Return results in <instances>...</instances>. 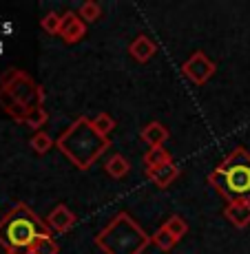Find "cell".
<instances>
[{
  "mask_svg": "<svg viewBox=\"0 0 250 254\" xmlns=\"http://www.w3.org/2000/svg\"><path fill=\"white\" fill-rule=\"evenodd\" d=\"M29 144H31V148L36 150L38 155H45L47 150H51V146L56 144V141H53L51 135H47L45 130H38V133H33V137L29 139Z\"/></svg>",
  "mask_w": 250,
  "mask_h": 254,
  "instance_id": "obj_20",
  "label": "cell"
},
{
  "mask_svg": "<svg viewBox=\"0 0 250 254\" xmlns=\"http://www.w3.org/2000/svg\"><path fill=\"white\" fill-rule=\"evenodd\" d=\"M155 51H158V47H155V42L151 40L149 36H137L135 40L129 45V53H131V58H133L135 62H140V64L149 62L151 58L155 56Z\"/></svg>",
  "mask_w": 250,
  "mask_h": 254,
  "instance_id": "obj_12",
  "label": "cell"
},
{
  "mask_svg": "<svg viewBox=\"0 0 250 254\" xmlns=\"http://www.w3.org/2000/svg\"><path fill=\"white\" fill-rule=\"evenodd\" d=\"M95 246L104 254H142L151 246V237L129 212H117L111 223L95 234Z\"/></svg>",
  "mask_w": 250,
  "mask_h": 254,
  "instance_id": "obj_4",
  "label": "cell"
},
{
  "mask_svg": "<svg viewBox=\"0 0 250 254\" xmlns=\"http://www.w3.org/2000/svg\"><path fill=\"white\" fill-rule=\"evenodd\" d=\"M146 177L158 186V188H168V186L179 177V168L173 162H168V164L160 166V168H146Z\"/></svg>",
  "mask_w": 250,
  "mask_h": 254,
  "instance_id": "obj_9",
  "label": "cell"
},
{
  "mask_svg": "<svg viewBox=\"0 0 250 254\" xmlns=\"http://www.w3.org/2000/svg\"><path fill=\"white\" fill-rule=\"evenodd\" d=\"M162 228H164V230H168V232L173 234L175 239H177V241L184 237L186 232H188V223H186L182 217H177V214H173V217H168V219H166V221H164V226H162Z\"/></svg>",
  "mask_w": 250,
  "mask_h": 254,
  "instance_id": "obj_19",
  "label": "cell"
},
{
  "mask_svg": "<svg viewBox=\"0 0 250 254\" xmlns=\"http://www.w3.org/2000/svg\"><path fill=\"white\" fill-rule=\"evenodd\" d=\"M31 254H60V246H58V241L53 239V234H49V237L38 239Z\"/></svg>",
  "mask_w": 250,
  "mask_h": 254,
  "instance_id": "obj_21",
  "label": "cell"
},
{
  "mask_svg": "<svg viewBox=\"0 0 250 254\" xmlns=\"http://www.w3.org/2000/svg\"><path fill=\"white\" fill-rule=\"evenodd\" d=\"M56 146L76 168L86 170L109 150L111 139L100 135L93 128V122L89 117H78L65 133L56 139Z\"/></svg>",
  "mask_w": 250,
  "mask_h": 254,
  "instance_id": "obj_2",
  "label": "cell"
},
{
  "mask_svg": "<svg viewBox=\"0 0 250 254\" xmlns=\"http://www.w3.org/2000/svg\"><path fill=\"white\" fill-rule=\"evenodd\" d=\"M20 73H22L20 69H13V66H11V69H7L2 75H0V89H9V86H11L13 82L20 77Z\"/></svg>",
  "mask_w": 250,
  "mask_h": 254,
  "instance_id": "obj_24",
  "label": "cell"
},
{
  "mask_svg": "<svg viewBox=\"0 0 250 254\" xmlns=\"http://www.w3.org/2000/svg\"><path fill=\"white\" fill-rule=\"evenodd\" d=\"M208 184L226 199L233 201H250V153L246 148H235L213 173Z\"/></svg>",
  "mask_w": 250,
  "mask_h": 254,
  "instance_id": "obj_3",
  "label": "cell"
},
{
  "mask_svg": "<svg viewBox=\"0 0 250 254\" xmlns=\"http://www.w3.org/2000/svg\"><path fill=\"white\" fill-rule=\"evenodd\" d=\"M47 120H49V115H47L45 109H33V111H29V115H27V120H24V124H27L29 128H33V130L38 133V128H42V126L47 124Z\"/></svg>",
  "mask_w": 250,
  "mask_h": 254,
  "instance_id": "obj_23",
  "label": "cell"
},
{
  "mask_svg": "<svg viewBox=\"0 0 250 254\" xmlns=\"http://www.w3.org/2000/svg\"><path fill=\"white\" fill-rule=\"evenodd\" d=\"M73 226H76V212H73L69 206H65V203H58L47 217V228L51 230V234L53 232L65 234V232L71 230Z\"/></svg>",
  "mask_w": 250,
  "mask_h": 254,
  "instance_id": "obj_7",
  "label": "cell"
},
{
  "mask_svg": "<svg viewBox=\"0 0 250 254\" xmlns=\"http://www.w3.org/2000/svg\"><path fill=\"white\" fill-rule=\"evenodd\" d=\"M86 33V24L82 22V18L76 11H65L62 13V27H60V36L67 45H76L84 38Z\"/></svg>",
  "mask_w": 250,
  "mask_h": 254,
  "instance_id": "obj_8",
  "label": "cell"
},
{
  "mask_svg": "<svg viewBox=\"0 0 250 254\" xmlns=\"http://www.w3.org/2000/svg\"><path fill=\"white\" fill-rule=\"evenodd\" d=\"M42 31L49 33V36H60V27H62V13H47L45 18H42Z\"/></svg>",
  "mask_w": 250,
  "mask_h": 254,
  "instance_id": "obj_22",
  "label": "cell"
},
{
  "mask_svg": "<svg viewBox=\"0 0 250 254\" xmlns=\"http://www.w3.org/2000/svg\"><path fill=\"white\" fill-rule=\"evenodd\" d=\"M104 173L109 175V177H113V179H124L126 175L131 173V162L124 157V155L115 153V155H111V157L106 159Z\"/></svg>",
  "mask_w": 250,
  "mask_h": 254,
  "instance_id": "obj_14",
  "label": "cell"
},
{
  "mask_svg": "<svg viewBox=\"0 0 250 254\" xmlns=\"http://www.w3.org/2000/svg\"><path fill=\"white\" fill-rule=\"evenodd\" d=\"M78 16L82 18V22H95L97 18L102 16V7L97 2H93V0H86V2L80 4V9H78Z\"/></svg>",
  "mask_w": 250,
  "mask_h": 254,
  "instance_id": "obj_18",
  "label": "cell"
},
{
  "mask_svg": "<svg viewBox=\"0 0 250 254\" xmlns=\"http://www.w3.org/2000/svg\"><path fill=\"white\" fill-rule=\"evenodd\" d=\"M170 162V153L164 148V146H158V148H149L144 155V164L146 168H160V166Z\"/></svg>",
  "mask_w": 250,
  "mask_h": 254,
  "instance_id": "obj_15",
  "label": "cell"
},
{
  "mask_svg": "<svg viewBox=\"0 0 250 254\" xmlns=\"http://www.w3.org/2000/svg\"><path fill=\"white\" fill-rule=\"evenodd\" d=\"M151 243H155V246H158L162 252H170L175 246H177V239H175V237H173V234H170L168 230H164V228H160V230L155 232L153 237H151Z\"/></svg>",
  "mask_w": 250,
  "mask_h": 254,
  "instance_id": "obj_17",
  "label": "cell"
},
{
  "mask_svg": "<svg viewBox=\"0 0 250 254\" xmlns=\"http://www.w3.org/2000/svg\"><path fill=\"white\" fill-rule=\"evenodd\" d=\"M0 109H2L9 117H13L16 122H22V124H24V120H27V115H29L27 106H22L7 89H0Z\"/></svg>",
  "mask_w": 250,
  "mask_h": 254,
  "instance_id": "obj_13",
  "label": "cell"
},
{
  "mask_svg": "<svg viewBox=\"0 0 250 254\" xmlns=\"http://www.w3.org/2000/svg\"><path fill=\"white\" fill-rule=\"evenodd\" d=\"M215 71H217V66H215V62L210 60L204 51H195L193 56L182 64L184 77H188V80L197 86L206 84V82L215 75Z\"/></svg>",
  "mask_w": 250,
  "mask_h": 254,
  "instance_id": "obj_6",
  "label": "cell"
},
{
  "mask_svg": "<svg viewBox=\"0 0 250 254\" xmlns=\"http://www.w3.org/2000/svg\"><path fill=\"white\" fill-rule=\"evenodd\" d=\"M168 128H166L162 122H149L144 128L140 130V137L149 144V148H158V146H164L168 141Z\"/></svg>",
  "mask_w": 250,
  "mask_h": 254,
  "instance_id": "obj_11",
  "label": "cell"
},
{
  "mask_svg": "<svg viewBox=\"0 0 250 254\" xmlns=\"http://www.w3.org/2000/svg\"><path fill=\"white\" fill-rule=\"evenodd\" d=\"M224 217L233 223L235 228L244 230L250 223V201H233L228 203L226 210H224Z\"/></svg>",
  "mask_w": 250,
  "mask_h": 254,
  "instance_id": "obj_10",
  "label": "cell"
},
{
  "mask_svg": "<svg viewBox=\"0 0 250 254\" xmlns=\"http://www.w3.org/2000/svg\"><path fill=\"white\" fill-rule=\"evenodd\" d=\"M91 122H93V128H95L100 135H104V137H109V135L115 130V126H117L115 120L109 113H97Z\"/></svg>",
  "mask_w": 250,
  "mask_h": 254,
  "instance_id": "obj_16",
  "label": "cell"
},
{
  "mask_svg": "<svg viewBox=\"0 0 250 254\" xmlns=\"http://www.w3.org/2000/svg\"><path fill=\"white\" fill-rule=\"evenodd\" d=\"M7 91L11 93V95L16 97L22 106H27L29 111L45 109V91H42V86L36 84V82H33L24 71L20 73V77H18V80L13 82Z\"/></svg>",
  "mask_w": 250,
  "mask_h": 254,
  "instance_id": "obj_5",
  "label": "cell"
},
{
  "mask_svg": "<svg viewBox=\"0 0 250 254\" xmlns=\"http://www.w3.org/2000/svg\"><path fill=\"white\" fill-rule=\"evenodd\" d=\"M4 254H9V252H4Z\"/></svg>",
  "mask_w": 250,
  "mask_h": 254,
  "instance_id": "obj_25",
  "label": "cell"
},
{
  "mask_svg": "<svg viewBox=\"0 0 250 254\" xmlns=\"http://www.w3.org/2000/svg\"><path fill=\"white\" fill-rule=\"evenodd\" d=\"M51 230L27 203H16L0 219V246L9 254H31L38 239L49 237Z\"/></svg>",
  "mask_w": 250,
  "mask_h": 254,
  "instance_id": "obj_1",
  "label": "cell"
}]
</instances>
